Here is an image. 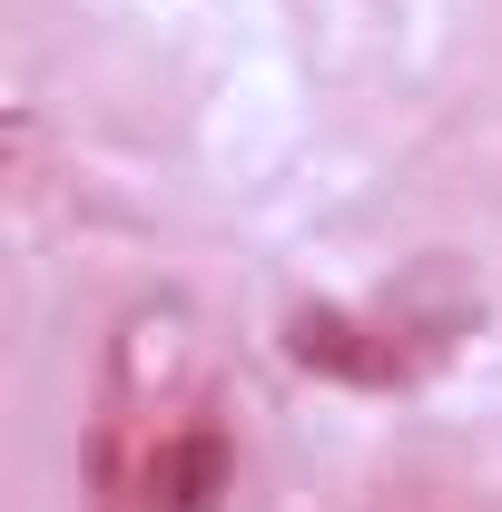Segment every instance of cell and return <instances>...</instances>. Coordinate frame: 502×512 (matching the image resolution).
<instances>
[{
	"instance_id": "cell-1",
	"label": "cell",
	"mask_w": 502,
	"mask_h": 512,
	"mask_svg": "<svg viewBox=\"0 0 502 512\" xmlns=\"http://www.w3.org/2000/svg\"><path fill=\"white\" fill-rule=\"evenodd\" d=\"M286 355L306 375H335V384H394V355H384L345 306H296L286 316Z\"/></svg>"
},
{
	"instance_id": "cell-2",
	"label": "cell",
	"mask_w": 502,
	"mask_h": 512,
	"mask_svg": "<svg viewBox=\"0 0 502 512\" xmlns=\"http://www.w3.org/2000/svg\"><path fill=\"white\" fill-rule=\"evenodd\" d=\"M217 493H227V444L217 434L168 444V463H158V512H217Z\"/></svg>"
}]
</instances>
